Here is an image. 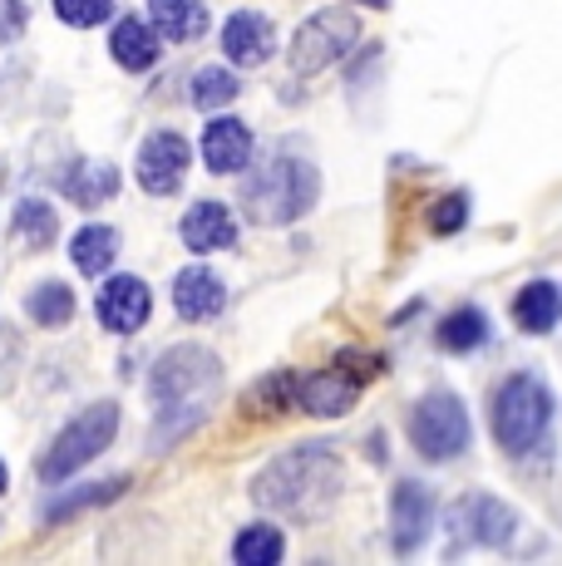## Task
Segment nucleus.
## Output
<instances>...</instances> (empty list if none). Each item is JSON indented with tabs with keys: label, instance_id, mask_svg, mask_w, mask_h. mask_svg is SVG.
I'll return each mask as SVG.
<instances>
[{
	"label": "nucleus",
	"instance_id": "nucleus-22",
	"mask_svg": "<svg viewBox=\"0 0 562 566\" xmlns=\"http://www.w3.org/2000/svg\"><path fill=\"white\" fill-rule=\"evenodd\" d=\"M489 315H483L479 306H459V311H449L445 315V325H439V350H449V355H469V350H479L483 340H489Z\"/></svg>",
	"mask_w": 562,
	"mask_h": 566
},
{
	"label": "nucleus",
	"instance_id": "nucleus-16",
	"mask_svg": "<svg viewBox=\"0 0 562 566\" xmlns=\"http://www.w3.org/2000/svg\"><path fill=\"white\" fill-rule=\"evenodd\" d=\"M227 306V286L218 271L208 266H183L178 276H173V311L183 315V321H212V315H222Z\"/></svg>",
	"mask_w": 562,
	"mask_h": 566
},
{
	"label": "nucleus",
	"instance_id": "nucleus-21",
	"mask_svg": "<svg viewBox=\"0 0 562 566\" xmlns=\"http://www.w3.org/2000/svg\"><path fill=\"white\" fill-rule=\"evenodd\" d=\"M114 256H118V232L114 227L90 222V227H80V232L70 237V261H74L80 276H104V271L114 266Z\"/></svg>",
	"mask_w": 562,
	"mask_h": 566
},
{
	"label": "nucleus",
	"instance_id": "nucleus-25",
	"mask_svg": "<svg viewBox=\"0 0 562 566\" xmlns=\"http://www.w3.org/2000/svg\"><path fill=\"white\" fill-rule=\"evenodd\" d=\"M15 237L30 247V252H45L60 237V212L45 198H20L15 202Z\"/></svg>",
	"mask_w": 562,
	"mask_h": 566
},
{
	"label": "nucleus",
	"instance_id": "nucleus-14",
	"mask_svg": "<svg viewBox=\"0 0 562 566\" xmlns=\"http://www.w3.org/2000/svg\"><path fill=\"white\" fill-rule=\"evenodd\" d=\"M178 237L188 252L208 256V252H227L237 242V217L227 202H192L178 222Z\"/></svg>",
	"mask_w": 562,
	"mask_h": 566
},
{
	"label": "nucleus",
	"instance_id": "nucleus-6",
	"mask_svg": "<svg viewBox=\"0 0 562 566\" xmlns=\"http://www.w3.org/2000/svg\"><path fill=\"white\" fill-rule=\"evenodd\" d=\"M381 355H365V350H341L336 365L326 369H311V375H296V409L316 413V419H341V413L355 409L361 399L365 379L381 375Z\"/></svg>",
	"mask_w": 562,
	"mask_h": 566
},
{
	"label": "nucleus",
	"instance_id": "nucleus-13",
	"mask_svg": "<svg viewBox=\"0 0 562 566\" xmlns=\"http://www.w3.org/2000/svg\"><path fill=\"white\" fill-rule=\"evenodd\" d=\"M222 54L237 70H257L277 54V25L262 10H232L222 25Z\"/></svg>",
	"mask_w": 562,
	"mask_h": 566
},
{
	"label": "nucleus",
	"instance_id": "nucleus-33",
	"mask_svg": "<svg viewBox=\"0 0 562 566\" xmlns=\"http://www.w3.org/2000/svg\"><path fill=\"white\" fill-rule=\"evenodd\" d=\"M6 483H10V473H6V463H0V493H6Z\"/></svg>",
	"mask_w": 562,
	"mask_h": 566
},
{
	"label": "nucleus",
	"instance_id": "nucleus-11",
	"mask_svg": "<svg viewBox=\"0 0 562 566\" xmlns=\"http://www.w3.org/2000/svg\"><path fill=\"white\" fill-rule=\"evenodd\" d=\"M94 315H100L104 331L134 335V331H144L148 315H154V291H148L144 276H110V281L100 286Z\"/></svg>",
	"mask_w": 562,
	"mask_h": 566
},
{
	"label": "nucleus",
	"instance_id": "nucleus-31",
	"mask_svg": "<svg viewBox=\"0 0 562 566\" xmlns=\"http://www.w3.org/2000/svg\"><path fill=\"white\" fill-rule=\"evenodd\" d=\"M30 25V10L25 0H0V45H15Z\"/></svg>",
	"mask_w": 562,
	"mask_h": 566
},
{
	"label": "nucleus",
	"instance_id": "nucleus-20",
	"mask_svg": "<svg viewBox=\"0 0 562 566\" xmlns=\"http://www.w3.org/2000/svg\"><path fill=\"white\" fill-rule=\"evenodd\" d=\"M513 321L523 335H548L562 321V291L553 281H528L513 296Z\"/></svg>",
	"mask_w": 562,
	"mask_h": 566
},
{
	"label": "nucleus",
	"instance_id": "nucleus-15",
	"mask_svg": "<svg viewBox=\"0 0 562 566\" xmlns=\"http://www.w3.org/2000/svg\"><path fill=\"white\" fill-rule=\"evenodd\" d=\"M202 163L218 178L242 172L252 163V128L242 118H208V128H202Z\"/></svg>",
	"mask_w": 562,
	"mask_h": 566
},
{
	"label": "nucleus",
	"instance_id": "nucleus-4",
	"mask_svg": "<svg viewBox=\"0 0 562 566\" xmlns=\"http://www.w3.org/2000/svg\"><path fill=\"white\" fill-rule=\"evenodd\" d=\"M493 443L508 459H523V453L543 449L548 429H553V389L543 385V375H508L493 389V413H489Z\"/></svg>",
	"mask_w": 562,
	"mask_h": 566
},
{
	"label": "nucleus",
	"instance_id": "nucleus-1",
	"mask_svg": "<svg viewBox=\"0 0 562 566\" xmlns=\"http://www.w3.org/2000/svg\"><path fill=\"white\" fill-rule=\"evenodd\" d=\"M341 483H345V468L331 443H296V449L277 453L252 478V503L267 507V513L311 522L336 503Z\"/></svg>",
	"mask_w": 562,
	"mask_h": 566
},
{
	"label": "nucleus",
	"instance_id": "nucleus-23",
	"mask_svg": "<svg viewBox=\"0 0 562 566\" xmlns=\"http://www.w3.org/2000/svg\"><path fill=\"white\" fill-rule=\"evenodd\" d=\"M74 311H80V301H74V291L64 286V281H40V286L25 296V315L35 325H45V331H60V325H70Z\"/></svg>",
	"mask_w": 562,
	"mask_h": 566
},
{
	"label": "nucleus",
	"instance_id": "nucleus-28",
	"mask_svg": "<svg viewBox=\"0 0 562 566\" xmlns=\"http://www.w3.org/2000/svg\"><path fill=\"white\" fill-rule=\"evenodd\" d=\"M124 488H128V478H104V483H90V488H80V493H64L45 507V522H64V517L84 513V507H100V503H110V497L124 493Z\"/></svg>",
	"mask_w": 562,
	"mask_h": 566
},
{
	"label": "nucleus",
	"instance_id": "nucleus-26",
	"mask_svg": "<svg viewBox=\"0 0 562 566\" xmlns=\"http://www.w3.org/2000/svg\"><path fill=\"white\" fill-rule=\"evenodd\" d=\"M237 94H242V84H237V74L227 70V64H208V70H198L188 84V99H192V108H202V114H218Z\"/></svg>",
	"mask_w": 562,
	"mask_h": 566
},
{
	"label": "nucleus",
	"instance_id": "nucleus-8",
	"mask_svg": "<svg viewBox=\"0 0 562 566\" xmlns=\"http://www.w3.org/2000/svg\"><path fill=\"white\" fill-rule=\"evenodd\" d=\"M355 40H361V15H351L345 6H326V10H316V15L301 20V30L291 35L287 60L301 80H311V74L341 64L345 54L355 50Z\"/></svg>",
	"mask_w": 562,
	"mask_h": 566
},
{
	"label": "nucleus",
	"instance_id": "nucleus-29",
	"mask_svg": "<svg viewBox=\"0 0 562 566\" xmlns=\"http://www.w3.org/2000/svg\"><path fill=\"white\" fill-rule=\"evenodd\" d=\"M464 227H469V192H445L429 202V232L435 237H454Z\"/></svg>",
	"mask_w": 562,
	"mask_h": 566
},
{
	"label": "nucleus",
	"instance_id": "nucleus-3",
	"mask_svg": "<svg viewBox=\"0 0 562 566\" xmlns=\"http://www.w3.org/2000/svg\"><path fill=\"white\" fill-rule=\"evenodd\" d=\"M321 198V172L316 163L306 158H291V154H277L267 158L252 178L242 182V207L257 227H287V222H301V217L316 207Z\"/></svg>",
	"mask_w": 562,
	"mask_h": 566
},
{
	"label": "nucleus",
	"instance_id": "nucleus-30",
	"mask_svg": "<svg viewBox=\"0 0 562 566\" xmlns=\"http://www.w3.org/2000/svg\"><path fill=\"white\" fill-rule=\"evenodd\" d=\"M55 15L74 30H94L114 15V0H55Z\"/></svg>",
	"mask_w": 562,
	"mask_h": 566
},
{
	"label": "nucleus",
	"instance_id": "nucleus-24",
	"mask_svg": "<svg viewBox=\"0 0 562 566\" xmlns=\"http://www.w3.org/2000/svg\"><path fill=\"white\" fill-rule=\"evenodd\" d=\"M281 557H287V537H281V527H272V522H252L232 542L237 566H277Z\"/></svg>",
	"mask_w": 562,
	"mask_h": 566
},
{
	"label": "nucleus",
	"instance_id": "nucleus-9",
	"mask_svg": "<svg viewBox=\"0 0 562 566\" xmlns=\"http://www.w3.org/2000/svg\"><path fill=\"white\" fill-rule=\"evenodd\" d=\"M445 527L454 547H508L518 532V513L493 493H464L449 503Z\"/></svg>",
	"mask_w": 562,
	"mask_h": 566
},
{
	"label": "nucleus",
	"instance_id": "nucleus-2",
	"mask_svg": "<svg viewBox=\"0 0 562 566\" xmlns=\"http://www.w3.org/2000/svg\"><path fill=\"white\" fill-rule=\"evenodd\" d=\"M222 385V360L202 345H173V350L158 355L154 375H148V395H154V409H158V429H154V443H173L202 423V405L208 395H218Z\"/></svg>",
	"mask_w": 562,
	"mask_h": 566
},
{
	"label": "nucleus",
	"instance_id": "nucleus-10",
	"mask_svg": "<svg viewBox=\"0 0 562 566\" xmlns=\"http://www.w3.org/2000/svg\"><path fill=\"white\" fill-rule=\"evenodd\" d=\"M188 163H192V148L183 134H173V128H158V134L144 138V148H138V188L148 192V198H173V192L183 188V178H188Z\"/></svg>",
	"mask_w": 562,
	"mask_h": 566
},
{
	"label": "nucleus",
	"instance_id": "nucleus-19",
	"mask_svg": "<svg viewBox=\"0 0 562 566\" xmlns=\"http://www.w3.org/2000/svg\"><path fill=\"white\" fill-rule=\"evenodd\" d=\"M148 20L173 45H188V40L208 35V6L202 0H148Z\"/></svg>",
	"mask_w": 562,
	"mask_h": 566
},
{
	"label": "nucleus",
	"instance_id": "nucleus-7",
	"mask_svg": "<svg viewBox=\"0 0 562 566\" xmlns=\"http://www.w3.org/2000/svg\"><path fill=\"white\" fill-rule=\"evenodd\" d=\"M473 429H469V409L454 389H429L415 409H409V443L419 459L429 463H449L469 449Z\"/></svg>",
	"mask_w": 562,
	"mask_h": 566
},
{
	"label": "nucleus",
	"instance_id": "nucleus-5",
	"mask_svg": "<svg viewBox=\"0 0 562 566\" xmlns=\"http://www.w3.org/2000/svg\"><path fill=\"white\" fill-rule=\"evenodd\" d=\"M114 433H118V405L114 399H100V405L80 409L60 429V439L50 443V453L40 459V483L55 488V483H64V478L80 473V468H90L114 443Z\"/></svg>",
	"mask_w": 562,
	"mask_h": 566
},
{
	"label": "nucleus",
	"instance_id": "nucleus-12",
	"mask_svg": "<svg viewBox=\"0 0 562 566\" xmlns=\"http://www.w3.org/2000/svg\"><path fill=\"white\" fill-rule=\"evenodd\" d=\"M429 527H435V493H429V483H419V478L395 483V493H391V542H395L399 557H409V552L425 547Z\"/></svg>",
	"mask_w": 562,
	"mask_h": 566
},
{
	"label": "nucleus",
	"instance_id": "nucleus-18",
	"mask_svg": "<svg viewBox=\"0 0 562 566\" xmlns=\"http://www.w3.org/2000/svg\"><path fill=\"white\" fill-rule=\"evenodd\" d=\"M158 40L164 35L154 30V20L124 15V20H114V30H110V54H114L118 70L144 74V70H154L158 64Z\"/></svg>",
	"mask_w": 562,
	"mask_h": 566
},
{
	"label": "nucleus",
	"instance_id": "nucleus-32",
	"mask_svg": "<svg viewBox=\"0 0 562 566\" xmlns=\"http://www.w3.org/2000/svg\"><path fill=\"white\" fill-rule=\"evenodd\" d=\"M355 6H371V10H385V6H391V0H355Z\"/></svg>",
	"mask_w": 562,
	"mask_h": 566
},
{
	"label": "nucleus",
	"instance_id": "nucleus-27",
	"mask_svg": "<svg viewBox=\"0 0 562 566\" xmlns=\"http://www.w3.org/2000/svg\"><path fill=\"white\" fill-rule=\"evenodd\" d=\"M291 405H296V375H291V369H277V375L257 379V385L242 395V409L247 413H262V419L287 413Z\"/></svg>",
	"mask_w": 562,
	"mask_h": 566
},
{
	"label": "nucleus",
	"instance_id": "nucleus-17",
	"mask_svg": "<svg viewBox=\"0 0 562 566\" xmlns=\"http://www.w3.org/2000/svg\"><path fill=\"white\" fill-rule=\"evenodd\" d=\"M60 192L70 198L74 207H104L110 198H118V168L114 163H100V158H74L64 163V172H55Z\"/></svg>",
	"mask_w": 562,
	"mask_h": 566
}]
</instances>
